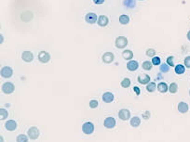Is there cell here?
Listing matches in <instances>:
<instances>
[{"label":"cell","mask_w":190,"mask_h":142,"mask_svg":"<svg viewBox=\"0 0 190 142\" xmlns=\"http://www.w3.org/2000/svg\"><path fill=\"white\" fill-rule=\"evenodd\" d=\"M128 38L125 36H118L115 41V45L118 49H123L128 46Z\"/></svg>","instance_id":"obj_1"},{"label":"cell","mask_w":190,"mask_h":142,"mask_svg":"<svg viewBox=\"0 0 190 142\" xmlns=\"http://www.w3.org/2000/svg\"><path fill=\"white\" fill-rule=\"evenodd\" d=\"M39 135H40V131H39V129H38V127H36V126L30 127V128L28 129V131H27V136H29L30 139H33V140L38 138V137H39Z\"/></svg>","instance_id":"obj_2"},{"label":"cell","mask_w":190,"mask_h":142,"mask_svg":"<svg viewBox=\"0 0 190 142\" xmlns=\"http://www.w3.org/2000/svg\"><path fill=\"white\" fill-rule=\"evenodd\" d=\"M14 90H15V86L10 82H6L2 85V91L4 94H7V95L12 94Z\"/></svg>","instance_id":"obj_3"},{"label":"cell","mask_w":190,"mask_h":142,"mask_svg":"<svg viewBox=\"0 0 190 142\" xmlns=\"http://www.w3.org/2000/svg\"><path fill=\"white\" fill-rule=\"evenodd\" d=\"M82 132L86 135H90L94 132V125L91 122H86L82 125Z\"/></svg>","instance_id":"obj_4"},{"label":"cell","mask_w":190,"mask_h":142,"mask_svg":"<svg viewBox=\"0 0 190 142\" xmlns=\"http://www.w3.org/2000/svg\"><path fill=\"white\" fill-rule=\"evenodd\" d=\"M38 60L41 63H48L50 60V54L45 50H42L38 53Z\"/></svg>","instance_id":"obj_5"},{"label":"cell","mask_w":190,"mask_h":142,"mask_svg":"<svg viewBox=\"0 0 190 142\" xmlns=\"http://www.w3.org/2000/svg\"><path fill=\"white\" fill-rule=\"evenodd\" d=\"M1 76L3 78H10L13 75V70L11 67H9V66H4L2 69H1Z\"/></svg>","instance_id":"obj_6"},{"label":"cell","mask_w":190,"mask_h":142,"mask_svg":"<svg viewBox=\"0 0 190 142\" xmlns=\"http://www.w3.org/2000/svg\"><path fill=\"white\" fill-rule=\"evenodd\" d=\"M118 118L122 121H128L131 118V112L128 109H121L118 112Z\"/></svg>","instance_id":"obj_7"},{"label":"cell","mask_w":190,"mask_h":142,"mask_svg":"<svg viewBox=\"0 0 190 142\" xmlns=\"http://www.w3.org/2000/svg\"><path fill=\"white\" fill-rule=\"evenodd\" d=\"M116 124H117V122H116V119H115L114 117H107V118H105V121H104V125H105V127H106V128H108V129L114 128V127L116 126Z\"/></svg>","instance_id":"obj_8"},{"label":"cell","mask_w":190,"mask_h":142,"mask_svg":"<svg viewBox=\"0 0 190 142\" xmlns=\"http://www.w3.org/2000/svg\"><path fill=\"white\" fill-rule=\"evenodd\" d=\"M85 21H86L88 23H89V24H94V23H96V22H97V21H98V17H97V15L95 14V13H93V12H89V13H88V14L86 15V17H85Z\"/></svg>","instance_id":"obj_9"},{"label":"cell","mask_w":190,"mask_h":142,"mask_svg":"<svg viewBox=\"0 0 190 142\" xmlns=\"http://www.w3.org/2000/svg\"><path fill=\"white\" fill-rule=\"evenodd\" d=\"M102 59L106 64L112 63L115 60V55L112 52H105V53H104V55L102 57Z\"/></svg>","instance_id":"obj_10"},{"label":"cell","mask_w":190,"mask_h":142,"mask_svg":"<svg viewBox=\"0 0 190 142\" xmlns=\"http://www.w3.org/2000/svg\"><path fill=\"white\" fill-rule=\"evenodd\" d=\"M22 59L25 62H31L34 59V54L31 51H23L22 53Z\"/></svg>","instance_id":"obj_11"},{"label":"cell","mask_w":190,"mask_h":142,"mask_svg":"<svg viewBox=\"0 0 190 142\" xmlns=\"http://www.w3.org/2000/svg\"><path fill=\"white\" fill-rule=\"evenodd\" d=\"M150 76L146 74H142L137 77V81L141 84V85H147L148 83H150Z\"/></svg>","instance_id":"obj_12"},{"label":"cell","mask_w":190,"mask_h":142,"mask_svg":"<svg viewBox=\"0 0 190 142\" xmlns=\"http://www.w3.org/2000/svg\"><path fill=\"white\" fill-rule=\"evenodd\" d=\"M177 109H178V112L181 113H186L188 111H189V106L186 102H184V101H181L178 106H177Z\"/></svg>","instance_id":"obj_13"},{"label":"cell","mask_w":190,"mask_h":142,"mask_svg":"<svg viewBox=\"0 0 190 142\" xmlns=\"http://www.w3.org/2000/svg\"><path fill=\"white\" fill-rule=\"evenodd\" d=\"M138 68H139V63L136 60L132 59V60H129V62L127 63V69L131 71V72H134Z\"/></svg>","instance_id":"obj_14"},{"label":"cell","mask_w":190,"mask_h":142,"mask_svg":"<svg viewBox=\"0 0 190 142\" xmlns=\"http://www.w3.org/2000/svg\"><path fill=\"white\" fill-rule=\"evenodd\" d=\"M97 23H98V25L100 27H105V26H106L109 23V19L105 15H101L98 18Z\"/></svg>","instance_id":"obj_15"},{"label":"cell","mask_w":190,"mask_h":142,"mask_svg":"<svg viewBox=\"0 0 190 142\" xmlns=\"http://www.w3.org/2000/svg\"><path fill=\"white\" fill-rule=\"evenodd\" d=\"M5 127L8 131H14L17 128V123L14 120H9L5 123Z\"/></svg>","instance_id":"obj_16"},{"label":"cell","mask_w":190,"mask_h":142,"mask_svg":"<svg viewBox=\"0 0 190 142\" xmlns=\"http://www.w3.org/2000/svg\"><path fill=\"white\" fill-rule=\"evenodd\" d=\"M114 94L111 92H105L103 95V101L105 103H111L114 100Z\"/></svg>","instance_id":"obj_17"},{"label":"cell","mask_w":190,"mask_h":142,"mask_svg":"<svg viewBox=\"0 0 190 142\" xmlns=\"http://www.w3.org/2000/svg\"><path fill=\"white\" fill-rule=\"evenodd\" d=\"M122 57L126 60H132L133 58V52L130 49H126L122 52Z\"/></svg>","instance_id":"obj_18"},{"label":"cell","mask_w":190,"mask_h":142,"mask_svg":"<svg viewBox=\"0 0 190 142\" xmlns=\"http://www.w3.org/2000/svg\"><path fill=\"white\" fill-rule=\"evenodd\" d=\"M157 90H158V92H160L162 94L167 93V91L169 90V86L166 83L161 82V83H160L157 85Z\"/></svg>","instance_id":"obj_19"},{"label":"cell","mask_w":190,"mask_h":142,"mask_svg":"<svg viewBox=\"0 0 190 142\" xmlns=\"http://www.w3.org/2000/svg\"><path fill=\"white\" fill-rule=\"evenodd\" d=\"M32 18H33V13L30 11H25L21 15V19L22 20V21H25V22L31 21Z\"/></svg>","instance_id":"obj_20"},{"label":"cell","mask_w":190,"mask_h":142,"mask_svg":"<svg viewBox=\"0 0 190 142\" xmlns=\"http://www.w3.org/2000/svg\"><path fill=\"white\" fill-rule=\"evenodd\" d=\"M174 72H175L176 75H184V72H185V68H184V65L178 64V65H176L175 68H174Z\"/></svg>","instance_id":"obj_21"},{"label":"cell","mask_w":190,"mask_h":142,"mask_svg":"<svg viewBox=\"0 0 190 142\" xmlns=\"http://www.w3.org/2000/svg\"><path fill=\"white\" fill-rule=\"evenodd\" d=\"M156 89H157V86L156 85L155 82H150L146 85V90L149 93H153L156 91Z\"/></svg>","instance_id":"obj_22"},{"label":"cell","mask_w":190,"mask_h":142,"mask_svg":"<svg viewBox=\"0 0 190 142\" xmlns=\"http://www.w3.org/2000/svg\"><path fill=\"white\" fill-rule=\"evenodd\" d=\"M130 124H131V125H132L133 127H138V126L141 125V120H140L139 117L134 116V117H133V118L131 119Z\"/></svg>","instance_id":"obj_23"},{"label":"cell","mask_w":190,"mask_h":142,"mask_svg":"<svg viewBox=\"0 0 190 142\" xmlns=\"http://www.w3.org/2000/svg\"><path fill=\"white\" fill-rule=\"evenodd\" d=\"M123 5L128 9H133L135 7V0H124Z\"/></svg>","instance_id":"obj_24"},{"label":"cell","mask_w":190,"mask_h":142,"mask_svg":"<svg viewBox=\"0 0 190 142\" xmlns=\"http://www.w3.org/2000/svg\"><path fill=\"white\" fill-rule=\"evenodd\" d=\"M119 22L123 25H126V24H128L130 22V17L128 15H120L119 16Z\"/></svg>","instance_id":"obj_25"},{"label":"cell","mask_w":190,"mask_h":142,"mask_svg":"<svg viewBox=\"0 0 190 142\" xmlns=\"http://www.w3.org/2000/svg\"><path fill=\"white\" fill-rule=\"evenodd\" d=\"M28 140H29V136L24 134H20L16 137L17 142H28Z\"/></svg>","instance_id":"obj_26"},{"label":"cell","mask_w":190,"mask_h":142,"mask_svg":"<svg viewBox=\"0 0 190 142\" xmlns=\"http://www.w3.org/2000/svg\"><path fill=\"white\" fill-rule=\"evenodd\" d=\"M160 71L163 74H167L170 72V66L165 62V63H161L160 65Z\"/></svg>","instance_id":"obj_27"},{"label":"cell","mask_w":190,"mask_h":142,"mask_svg":"<svg viewBox=\"0 0 190 142\" xmlns=\"http://www.w3.org/2000/svg\"><path fill=\"white\" fill-rule=\"evenodd\" d=\"M8 117H9V112L6 109H4V108L0 109V119H1V120H6Z\"/></svg>","instance_id":"obj_28"},{"label":"cell","mask_w":190,"mask_h":142,"mask_svg":"<svg viewBox=\"0 0 190 142\" xmlns=\"http://www.w3.org/2000/svg\"><path fill=\"white\" fill-rule=\"evenodd\" d=\"M152 67H153L152 62H151V61H148V60L144 61L143 64H142V68H143L144 70H145V71H150V70L152 69Z\"/></svg>","instance_id":"obj_29"},{"label":"cell","mask_w":190,"mask_h":142,"mask_svg":"<svg viewBox=\"0 0 190 142\" xmlns=\"http://www.w3.org/2000/svg\"><path fill=\"white\" fill-rule=\"evenodd\" d=\"M169 91H170V93H172V94L177 93V91H178V85H177L176 83H172V84L169 86Z\"/></svg>","instance_id":"obj_30"},{"label":"cell","mask_w":190,"mask_h":142,"mask_svg":"<svg viewBox=\"0 0 190 142\" xmlns=\"http://www.w3.org/2000/svg\"><path fill=\"white\" fill-rule=\"evenodd\" d=\"M120 85H121V86H122L123 88H128V87H130V86H131V79H129V78H124V79L121 81Z\"/></svg>","instance_id":"obj_31"},{"label":"cell","mask_w":190,"mask_h":142,"mask_svg":"<svg viewBox=\"0 0 190 142\" xmlns=\"http://www.w3.org/2000/svg\"><path fill=\"white\" fill-rule=\"evenodd\" d=\"M152 64L153 65H156V66H157V65H160L161 64V59H160V57H153L152 58Z\"/></svg>","instance_id":"obj_32"},{"label":"cell","mask_w":190,"mask_h":142,"mask_svg":"<svg viewBox=\"0 0 190 142\" xmlns=\"http://www.w3.org/2000/svg\"><path fill=\"white\" fill-rule=\"evenodd\" d=\"M89 107L91 108V109H96L97 107H98V105H99V103H98V101L97 100H95V99H92V100H90L89 101Z\"/></svg>","instance_id":"obj_33"},{"label":"cell","mask_w":190,"mask_h":142,"mask_svg":"<svg viewBox=\"0 0 190 142\" xmlns=\"http://www.w3.org/2000/svg\"><path fill=\"white\" fill-rule=\"evenodd\" d=\"M145 54H146V56L147 57H155V55H156V50L155 49H153V48H148L147 50H146V52H145Z\"/></svg>","instance_id":"obj_34"},{"label":"cell","mask_w":190,"mask_h":142,"mask_svg":"<svg viewBox=\"0 0 190 142\" xmlns=\"http://www.w3.org/2000/svg\"><path fill=\"white\" fill-rule=\"evenodd\" d=\"M166 63L169 65V66H173L174 65V58L173 56H170L167 58V60H166Z\"/></svg>","instance_id":"obj_35"},{"label":"cell","mask_w":190,"mask_h":142,"mask_svg":"<svg viewBox=\"0 0 190 142\" xmlns=\"http://www.w3.org/2000/svg\"><path fill=\"white\" fill-rule=\"evenodd\" d=\"M184 66H185L186 68L190 69V56L185 57V59H184Z\"/></svg>","instance_id":"obj_36"},{"label":"cell","mask_w":190,"mask_h":142,"mask_svg":"<svg viewBox=\"0 0 190 142\" xmlns=\"http://www.w3.org/2000/svg\"><path fill=\"white\" fill-rule=\"evenodd\" d=\"M93 2L96 5H101L105 2V0H93Z\"/></svg>","instance_id":"obj_37"},{"label":"cell","mask_w":190,"mask_h":142,"mask_svg":"<svg viewBox=\"0 0 190 142\" xmlns=\"http://www.w3.org/2000/svg\"><path fill=\"white\" fill-rule=\"evenodd\" d=\"M133 90H134V92L136 93V95H138V96H139V95L141 94V91H140V88H139V87L134 86V87H133Z\"/></svg>","instance_id":"obj_38"},{"label":"cell","mask_w":190,"mask_h":142,"mask_svg":"<svg viewBox=\"0 0 190 142\" xmlns=\"http://www.w3.org/2000/svg\"><path fill=\"white\" fill-rule=\"evenodd\" d=\"M186 36H187V39L190 41V31H188V33H187V35H186Z\"/></svg>","instance_id":"obj_39"},{"label":"cell","mask_w":190,"mask_h":142,"mask_svg":"<svg viewBox=\"0 0 190 142\" xmlns=\"http://www.w3.org/2000/svg\"><path fill=\"white\" fill-rule=\"evenodd\" d=\"M0 138H1V139H0V142H4V137L1 136H0Z\"/></svg>","instance_id":"obj_40"},{"label":"cell","mask_w":190,"mask_h":142,"mask_svg":"<svg viewBox=\"0 0 190 142\" xmlns=\"http://www.w3.org/2000/svg\"><path fill=\"white\" fill-rule=\"evenodd\" d=\"M3 40H4V38H3V36H2V34H1V44L3 43Z\"/></svg>","instance_id":"obj_41"},{"label":"cell","mask_w":190,"mask_h":142,"mask_svg":"<svg viewBox=\"0 0 190 142\" xmlns=\"http://www.w3.org/2000/svg\"><path fill=\"white\" fill-rule=\"evenodd\" d=\"M189 96H190V90H189Z\"/></svg>","instance_id":"obj_42"},{"label":"cell","mask_w":190,"mask_h":142,"mask_svg":"<svg viewBox=\"0 0 190 142\" xmlns=\"http://www.w3.org/2000/svg\"><path fill=\"white\" fill-rule=\"evenodd\" d=\"M140 1H143V0H140Z\"/></svg>","instance_id":"obj_43"}]
</instances>
